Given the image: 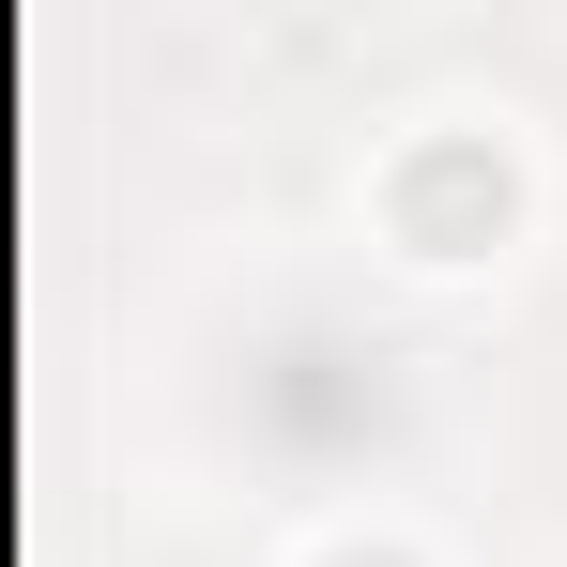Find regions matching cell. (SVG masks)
Wrapping results in <instances>:
<instances>
[{"label": "cell", "mask_w": 567, "mask_h": 567, "mask_svg": "<svg viewBox=\"0 0 567 567\" xmlns=\"http://www.w3.org/2000/svg\"><path fill=\"white\" fill-rule=\"evenodd\" d=\"M399 230H414L430 261L491 246V230H506V154H491V138H430V154L399 169Z\"/></svg>", "instance_id": "6da1fadb"}, {"label": "cell", "mask_w": 567, "mask_h": 567, "mask_svg": "<svg viewBox=\"0 0 567 567\" xmlns=\"http://www.w3.org/2000/svg\"><path fill=\"white\" fill-rule=\"evenodd\" d=\"M338 567H399V553H338Z\"/></svg>", "instance_id": "7a4b0ae2"}]
</instances>
